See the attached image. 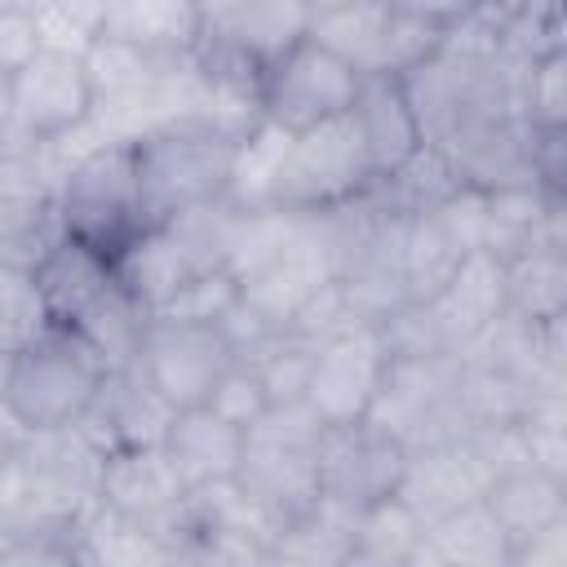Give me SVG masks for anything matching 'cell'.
Returning <instances> with one entry per match:
<instances>
[{
	"instance_id": "obj_1",
	"label": "cell",
	"mask_w": 567,
	"mask_h": 567,
	"mask_svg": "<svg viewBox=\"0 0 567 567\" xmlns=\"http://www.w3.org/2000/svg\"><path fill=\"white\" fill-rule=\"evenodd\" d=\"M128 142H133L137 199H142L146 226H168L195 208L226 199L235 151H239L235 133L199 115H182Z\"/></svg>"
},
{
	"instance_id": "obj_2",
	"label": "cell",
	"mask_w": 567,
	"mask_h": 567,
	"mask_svg": "<svg viewBox=\"0 0 567 567\" xmlns=\"http://www.w3.org/2000/svg\"><path fill=\"white\" fill-rule=\"evenodd\" d=\"M106 372L111 368L102 363V354L75 328L49 323L4 354L0 399L27 434H49L80 425Z\"/></svg>"
},
{
	"instance_id": "obj_3",
	"label": "cell",
	"mask_w": 567,
	"mask_h": 567,
	"mask_svg": "<svg viewBox=\"0 0 567 567\" xmlns=\"http://www.w3.org/2000/svg\"><path fill=\"white\" fill-rule=\"evenodd\" d=\"M58 230L106 252L111 261L146 230L137 199V164L128 137H102L80 151L53 186Z\"/></svg>"
},
{
	"instance_id": "obj_4",
	"label": "cell",
	"mask_w": 567,
	"mask_h": 567,
	"mask_svg": "<svg viewBox=\"0 0 567 567\" xmlns=\"http://www.w3.org/2000/svg\"><path fill=\"white\" fill-rule=\"evenodd\" d=\"M372 182L377 177H372L363 137L346 111L337 120L288 133L266 208L297 213V217H323V213H341V208L368 199Z\"/></svg>"
},
{
	"instance_id": "obj_5",
	"label": "cell",
	"mask_w": 567,
	"mask_h": 567,
	"mask_svg": "<svg viewBox=\"0 0 567 567\" xmlns=\"http://www.w3.org/2000/svg\"><path fill=\"white\" fill-rule=\"evenodd\" d=\"M239 359L221 323H199V319H168V315H146L133 368L137 377L173 408H195L208 399L213 381Z\"/></svg>"
},
{
	"instance_id": "obj_6",
	"label": "cell",
	"mask_w": 567,
	"mask_h": 567,
	"mask_svg": "<svg viewBox=\"0 0 567 567\" xmlns=\"http://www.w3.org/2000/svg\"><path fill=\"white\" fill-rule=\"evenodd\" d=\"M390 368V346L381 337V323L354 319L328 337L315 341L310 377H306V403L323 425H354L368 421L377 390Z\"/></svg>"
},
{
	"instance_id": "obj_7",
	"label": "cell",
	"mask_w": 567,
	"mask_h": 567,
	"mask_svg": "<svg viewBox=\"0 0 567 567\" xmlns=\"http://www.w3.org/2000/svg\"><path fill=\"white\" fill-rule=\"evenodd\" d=\"M359 71L337 58L319 40H297L261 71V120L284 133H301L310 124L337 120L354 106Z\"/></svg>"
},
{
	"instance_id": "obj_8",
	"label": "cell",
	"mask_w": 567,
	"mask_h": 567,
	"mask_svg": "<svg viewBox=\"0 0 567 567\" xmlns=\"http://www.w3.org/2000/svg\"><path fill=\"white\" fill-rule=\"evenodd\" d=\"M9 106L18 133L35 146H53L62 137L84 133L97 115V89L84 53L44 44L27 66L9 75Z\"/></svg>"
},
{
	"instance_id": "obj_9",
	"label": "cell",
	"mask_w": 567,
	"mask_h": 567,
	"mask_svg": "<svg viewBox=\"0 0 567 567\" xmlns=\"http://www.w3.org/2000/svg\"><path fill=\"white\" fill-rule=\"evenodd\" d=\"M408 470V443L372 421L323 425L319 439V496H332L350 509L377 505L399 492Z\"/></svg>"
},
{
	"instance_id": "obj_10",
	"label": "cell",
	"mask_w": 567,
	"mask_h": 567,
	"mask_svg": "<svg viewBox=\"0 0 567 567\" xmlns=\"http://www.w3.org/2000/svg\"><path fill=\"white\" fill-rule=\"evenodd\" d=\"M492 478H496L492 456L483 452L478 434L465 430L452 439L408 447V470H403V483L394 496H403L421 514V523H430V518H443L461 505L483 501Z\"/></svg>"
},
{
	"instance_id": "obj_11",
	"label": "cell",
	"mask_w": 567,
	"mask_h": 567,
	"mask_svg": "<svg viewBox=\"0 0 567 567\" xmlns=\"http://www.w3.org/2000/svg\"><path fill=\"white\" fill-rule=\"evenodd\" d=\"M97 501L124 518H137L146 527H159L177 558H182V509H186V487L173 474L168 456L159 443L142 447H115L102 456V478H97Z\"/></svg>"
},
{
	"instance_id": "obj_12",
	"label": "cell",
	"mask_w": 567,
	"mask_h": 567,
	"mask_svg": "<svg viewBox=\"0 0 567 567\" xmlns=\"http://www.w3.org/2000/svg\"><path fill=\"white\" fill-rule=\"evenodd\" d=\"M350 120H354V128L363 137V151H368V164H372L377 182L399 173L403 164H412L425 151V128H421V115H416V106L408 97L403 75H390V71L359 75V93H354Z\"/></svg>"
},
{
	"instance_id": "obj_13",
	"label": "cell",
	"mask_w": 567,
	"mask_h": 567,
	"mask_svg": "<svg viewBox=\"0 0 567 567\" xmlns=\"http://www.w3.org/2000/svg\"><path fill=\"white\" fill-rule=\"evenodd\" d=\"M425 310L434 315L447 346L461 354L483 328H492L505 315V261L496 252H465L443 288L425 297Z\"/></svg>"
},
{
	"instance_id": "obj_14",
	"label": "cell",
	"mask_w": 567,
	"mask_h": 567,
	"mask_svg": "<svg viewBox=\"0 0 567 567\" xmlns=\"http://www.w3.org/2000/svg\"><path fill=\"white\" fill-rule=\"evenodd\" d=\"M31 270H35V288L44 297L49 323H62V328H71L102 292L115 288V261L62 230L31 257Z\"/></svg>"
},
{
	"instance_id": "obj_15",
	"label": "cell",
	"mask_w": 567,
	"mask_h": 567,
	"mask_svg": "<svg viewBox=\"0 0 567 567\" xmlns=\"http://www.w3.org/2000/svg\"><path fill=\"white\" fill-rule=\"evenodd\" d=\"M173 474L182 478L186 492L235 478L239 461H244V430L226 425L221 416H213L204 403L195 408H177L164 439H159Z\"/></svg>"
},
{
	"instance_id": "obj_16",
	"label": "cell",
	"mask_w": 567,
	"mask_h": 567,
	"mask_svg": "<svg viewBox=\"0 0 567 567\" xmlns=\"http://www.w3.org/2000/svg\"><path fill=\"white\" fill-rule=\"evenodd\" d=\"M208 9V35L235 44L244 58H252L261 71L288 53L310 31V4L306 0H213Z\"/></svg>"
},
{
	"instance_id": "obj_17",
	"label": "cell",
	"mask_w": 567,
	"mask_h": 567,
	"mask_svg": "<svg viewBox=\"0 0 567 567\" xmlns=\"http://www.w3.org/2000/svg\"><path fill=\"white\" fill-rule=\"evenodd\" d=\"M204 0H115L102 35L124 40L151 58H190L204 40Z\"/></svg>"
},
{
	"instance_id": "obj_18",
	"label": "cell",
	"mask_w": 567,
	"mask_h": 567,
	"mask_svg": "<svg viewBox=\"0 0 567 567\" xmlns=\"http://www.w3.org/2000/svg\"><path fill=\"white\" fill-rule=\"evenodd\" d=\"M483 505L496 518V527L514 554L523 540H532L549 523L567 518V478H554L536 465H514L487 483Z\"/></svg>"
},
{
	"instance_id": "obj_19",
	"label": "cell",
	"mask_w": 567,
	"mask_h": 567,
	"mask_svg": "<svg viewBox=\"0 0 567 567\" xmlns=\"http://www.w3.org/2000/svg\"><path fill=\"white\" fill-rule=\"evenodd\" d=\"M412 563H443V567H509V545L487 514L483 501L461 505L443 518H430Z\"/></svg>"
},
{
	"instance_id": "obj_20",
	"label": "cell",
	"mask_w": 567,
	"mask_h": 567,
	"mask_svg": "<svg viewBox=\"0 0 567 567\" xmlns=\"http://www.w3.org/2000/svg\"><path fill=\"white\" fill-rule=\"evenodd\" d=\"M505 310L523 323L567 319V248H523L505 257Z\"/></svg>"
},
{
	"instance_id": "obj_21",
	"label": "cell",
	"mask_w": 567,
	"mask_h": 567,
	"mask_svg": "<svg viewBox=\"0 0 567 567\" xmlns=\"http://www.w3.org/2000/svg\"><path fill=\"white\" fill-rule=\"evenodd\" d=\"M514 111L527 128H567V49L514 58Z\"/></svg>"
},
{
	"instance_id": "obj_22",
	"label": "cell",
	"mask_w": 567,
	"mask_h": 567,
	"mask_svg": "<svg viewBox=\"0 0 567 567\" xmlns=\"http://www.w3.org/2000/svg\"><path fill=\"white\" fill-rule=\"evenodd\" d=\"M421 532H425V523L403 496H385L377 505H363L354 514L350 563H412Z\"/></svg>"
},
{
	"instance_id": "obj_23",
	"label": "cell",
	"mask_w": 567,
	"mask_h": 567,
	"mask_svg": "<svg viewBox=\"0 0 567 567\" xmlns=\"http://www.w3.org/2000/svg\"><path fill=\"white\" fill-rule=\"evenodd\" d=\"M284 146H288V133L275 128L270 120H257V124L239 137L235 168H230V186H226V199H230L235 208H266V195H270L275 168H279V159H284Z\"/></svg>"
},
{
	"instance_id": "obj_24",
	"label": "cell",
	"mask_w": 567,
	"mask_h": 567,
	"mask_svg": "<svg viewBox=\"0 0 567 567\" xmlns=\"http://www.w3.org/2000/svg\"><path fill=\"white\" fill-rule=\"evenodd\" d=\"M49 328L44 297L35 288L31 257H0V346H18Z\"/></svg>"
},
{
	"instance_id": "obj_25",
	"label": "cell",
	"mask_w": 567,
	"mask_h": 567,
	"mask_svg": "<svg viewBox=\"0 0 567 567\" xmlns=\"http://www.w3.org/2000/svg\"><path fill=\"white\" fill-rule=\"evenodd\" d=\"M239 301V279L226 266H199L159 310L151 315H168V319H199V323H221L230 315V306Z\"/></svg>"
},
{
	"instance_id": "obj_26",
	"label": "cell",
	"mask_w": 567,
	"mask_h": 567,
	"mask_svg": "<svg viewBox=\"0 0 567 567\" xmlns=\"http://www.w3.org/2000/svg\"><path fill=\"white\" fill-rule=\"evenodd\" d=\"M204 408H208L213 416H221L226 425H235V430H244V434H248V430L266 416L270 394H266V385H261L257 368H252L248 359H235V363L213 381V390H208Z\"/></svg>"
},
{
	"instance_id": "obj_27",
	"label": "cell",
	"mask_w": 567,
	"mask_h": 567,
	"mask_svg": "<svg viewBox=\"0 0 567 567\" xmlns=\"http://www.w3.org/2000/svg\"><path fill=\"white\" fill-rule=\"evenodd\" d=\"M40 49H44V40H40V22H35V13L0 9V75L9 80V75H13L18 66H27Z\"/></svg>"
},
{
	"instance_id": "obj_28",
	"label": "cell",
	"mask_w": 567,
	"mask_h": 567,
	"mask_svg": "<svg viewBox=\"0 0 567 567\" xmlns=\"http://www.w3.org/2000/svg\"><path fill=\"white\" fill-rule=\"evenodd\" d=\"M381 4L394 9V13H403V18H416L425 27H439L447 35L478 13V0H381Z\"/></svg>"
},
{
	"instance_id": "obj_29",
	"label": "cell",
	"mask_w": 567,
	"mask_h": 567,
	"mask_svg": "<svg viewBox=\"0 0 567 567\" xmlns=\"http://www.w3.org/2000/svg\"><path fill=\"white\" fill-rule=\"evenodd\" d=\"M509 567H567V518L549 523L509 554Z\"/></svg>"
},
{
	"instance_id": "obj_30",
	"label": "cell",
	"mask_w": 567,
	"mask_h": 567,
	"mask_svg": "<svg viewBox=\"0 0 567 567\" xmlns=\"http://www.w3.org/2000/svg\"><path fill=\"white\" fill-rule=\"evenodd\" d=\"M22 443H27V430L13 421V412H9V408H4V399H0V456L22 452Z\"/></svg>"
},
{
	"instance_id": "obj_31",
	"label": "cell",
	"mask_w": 567,
	"mask_h": 567,
	"mask_svg": "<svg viewBox=\"0 0 567 567\" xmlns=\"http://www.w3.org/2000/svg\"><path fill=\"white\" fill-rule=\"evenodd\" d=\"M53 0H0V9H18V13H40V9H49Z\"/></svg>"
},
{
	"instance_id": "obj_32",
	"label": "cell",
	"mask_w": 567,
	"mask_h": 567,
	"mask_svg": "<svg viewBox=\"0 0 567 567\" xmlns=\"http://www.w3.org/2000/svg\"><path fill=\"white\" fill-rule=\"evenodd\" d=\"M310 4V13H319V9H337V4H354V0H306Z\"/></svg>"
},
{
	"instance_id": "obj_33",
	"label": "cell",
	"mask_w": 567,
	"mask_h": 567,
	"mask_svg": "<svg viewBox=\"0 0 567 567\" xmlns=\"http://www.w3.org/2000/svg\"><path fill=\"white\" fill-rule=\"evenodd\" d=\"M4 354H9V346H0V368H4Z\"/></svg>"
},
{
	"instance_id": "obj_34",
	"label": "cell",
	"mask_w": 567,
	"mask_h": 567,
	"mask_svg": "<svg viewBox=\"0 0 567 567\" xmlns=\"http://www.w3.org/2000/svg\"><path fill=\"white\" fill-rule=\"evenodd\" d=\"M204 4H213V0H204Z\"/></svg>"
}]
</instances>
